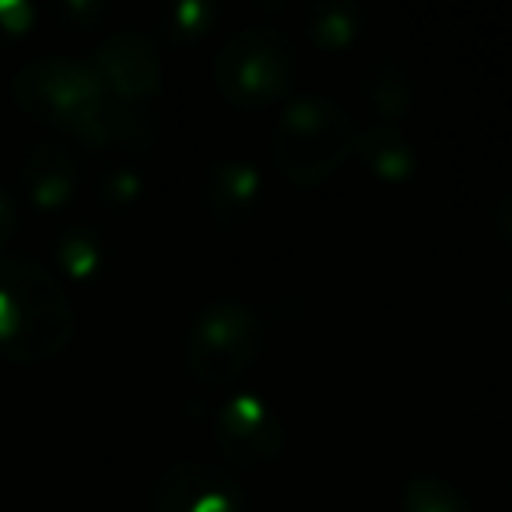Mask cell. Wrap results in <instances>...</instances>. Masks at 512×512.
<instances>
[{"label": "cell", "instance_id": "6da1fadb", "mask_svg": "<svg viewBox=\"0 0 512 512\" xmlns=\"http://www.w3.org/2000/svg\"><path fill=\"white\" fill-rule=\"evenodd\" d=\"M74 337V302L57 274L25 253L0 256V355L46 362Z\"/></svg>", "mask_w": 512, "mask_h": 512}, {"label": "cell", "instance_id": "7a4b0ae2", "mask_svg": "<svg viewBox=\"0 0 512 512\" xmlns=\"http://www.w3.org/2000/svg\"><path fill=\"white\" fill-rule=\"evenodd\" d=\"M358 144V123L330 95H299L288 102L271 137V158L281 179L299 190L330 179Z\"/></svg>", "mask_w": 512, "mask_h": 512}, {"label": "cell", "instance_id": "3957f363", "mask_svg": "<svg viewBox=\"0 0 512 512\" xmlns=\"http://www.w3.org/2000/svg\"><path fill=\"white\" fill-rule=\"evenodd\" d=\"M15 102L39 123L71 130L85 141H99L109 109V92L92 60L46 53L22 64L11 78Z\"/></svg>", "mask_w": 512, "mask_h": 512}, {"label": "cell", "instance_id": "277c9868", "mask_svg": "<svg viewBox=\"0 0 512 512\" xmlns=\"http://www.w3.org/2000/svg\"><path fill=\"white\" fill-rule=\"evenodd\" d=\"M267 348L264 316L242 299H214L183 334V369L197 386H228L246 376Z\"/></svg>", "mask_w": 512, "mask_h": 512}, {"label": "cell", "instance_id": "5b68a950", "mask_svg": "<svg viewBox=\"0 0 512 512\" xmlns=\"http://www.w3.org/2000/svg\"><path fill=\"white\" fill-rule=\"evenodd\" d=\"M295 78V46L285 32L249 25L221 43L214 85L232 106L260 109L288 92Z\"/></svg>", "mask_w": 512, "mask_h": 512}, {"label": "cell", "instance_id": "8992f818", "mask_svg": "<svg viewBox=\"0 0 512 512\" xmlns=\"http://www.w3.org/2000/svg\"><path fill=\"white\" fill-rule=\"evenodd\" d=\"M211 439L228 467L260 470L271 467L285 449V425L264 397L242 390L214 411Z\"/></svg>", "mask_w": 512, "mask_h": 512}, {"label": "cell", "instance_id": "52a82bcc", "mask_svg": "<svg viewBox=\"0 0 512 512\" xmlns=\"http://www.w3.org/2000/svg\"><path fill=\"white\" fill-rule=\"evenodd\" d=\"M151 512H246V495L232 470L207 460H179L158 474Z\"/></svg>", "mask_w": 512, "mask_h": 512}, {"label": "cell", "instance_id": "ba28073f", "mask_svg": "<svg viewBox=\"0 0 512 512\" xmlns=\"http://www.w3.org/2000/svg\"><path fill=\"white\" fill-rule=\"evenodd\" d=\"M92 64L99 71L106 92L123 102L148 99L162 85V60H158L151 39L134 29H120L102 39Z\"/></svg>", "mask_w": 512, "mask_h": 512}, {"label": "cell", "instance_id": "9c48e42d", "mask_svg": "<svg viewBox=\"0 0 512 512\" xmlns=\"http://www.w3.org/2000/svg\"><path fill=\"white\" fill-rule=\"evenodd\" d=\"M264 176L246 158H221L204 176V204L218 225H242L260 204Z\"/></svg>", "mask_w": 512, "mask_h": 512}, {"label": "cell", "instance_id": "30bf717a", "mask_svg": "<svg viewBox=\"0 0 512 512\" xmlns=\"http://www.w3.org/2000/svg\"><path fill=\"white\" fill-rule=\"evenodd\" d=\"M22 183L29 190L32 204L64 207L78 190V165L60 144L36 141L22 155Z\"/></svg>", "mask_w": 512, "mask_h": 512}, {"label": "cell", "instance_id": "8fae6325", "mask_svg": "<svg viewBox=\"0 0 512 512\" xmlns=\"http://www.w3.org/2000/svg\"><path fill=\"white\" fill-rule=\"evenodd\" d=\"M355 155L365 162V169L379 179H390V183H400L414 172L418 165V155H414V144L407 134H400L397 127H369L358 130V144Z\"/></svg>", "mask_w": 512, "mask_h": 512}, {"label": "cell", "instance_id": "7c38bea8", "mask_svg": "<svg viewBox=\"0 0 512 512\" xmlns=\"http://www.w3.org/2000/svg\"><path fill=\"white\" fill-rule=\"evenodd\" d=\"M400 512H477V509L446 477L414 474L400 488Z\"/></svg>", "mask_w": 512, "mask_h": 512}, {"label": "cell", "instance_id": "4fadbf2b", "mask_svg": "<svg viewBox=\"0 0 512 512\" xmlns=\"http://www.w3.org/2000/svg\"><path fill=\"white\" fill-rule=\"evenodd\" d=\"M302 29L320 46H344L358 36V11L351 4H309L302 15Z\"/></svg>", "mask_w": 512, "mask_h": 512}, {"label": "cell", "instance_id": "5bb4252c", "mask_svg": "<svg viewBox=\"0 0 512 512\" xmlns=\"http://www.w3.org/2000/svg\"><path fill=\"white\" fill-rule=\"evenodd\" d=\"M57 260L71 278L88 281L102 267V242L92 228L71 225L57 235Z\"/></svg>", "mask_w": 512, "mask_h": 512}, {"label": "cell", "instance_id": "9a60e30c", "mask_svg": "<svg viewBox=\"0 0 512 512\" xmlns=\"http://www.w3.org/2000/svg\"><path fill=\"white\" fill-rule=\"evenodd\" d=\"M32 4L22 0H0V39H15L32 29Z\"/></svg>", "mask_w": 512, "mask_h": 512}, {"label": "cell", "instance_id": "2e32d148", "mask_svg": "<svg viewBox=\"0 0 512 512\" xmlns=\"http://www.w3.org/2000/svg\"><path fill=\"white\" fill-rule=\"evenodd\" d=\"M15 225H18V204H15V197L0 186V256H4L8 239L15 235Z\"/></svg>", "mask_w": 512, "mask_h": 512}, {"label": "cell", "instance_id": "e0dca14e", "mask_svg": "<svg viewBox=\"0 0 512 512\" xmlns=\"http://www.w3.org/2000/svg\"><path fill=\"white\" fill-rule=\"evenodd\" d=\"M204 22H211V8H204V4H183L176 11L179 32H204Z\"/></svg>", "mask_w": 512, "mask_h": 512}, {"label": "cell", "instance_id": "ac0fdd59", "mask_svg": "<svg viewBox=\"0 0 512 512\" xmlns=\"http://www.w3.org/2000/svg\"><path fill=\"white\" fill-rule=\"evenodd\" d=\"M491 221H495V232L502 235L505 246H512V193H502L491 207Z\"/></svg>", "mask_w": 512, "mask_h": 512}]
</instances>
